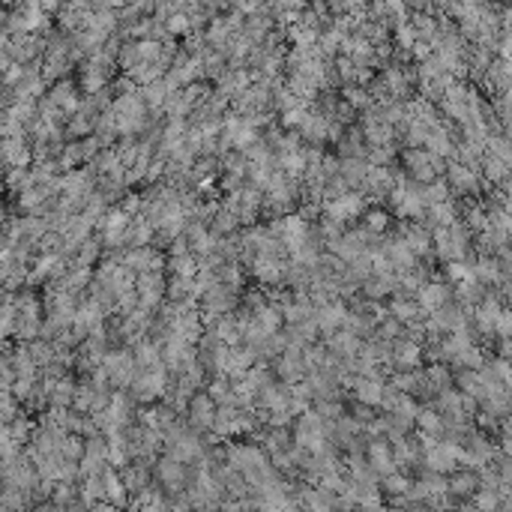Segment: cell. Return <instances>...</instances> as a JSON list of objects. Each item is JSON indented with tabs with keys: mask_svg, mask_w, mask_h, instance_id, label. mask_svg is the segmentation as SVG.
I'll return each mask as SVG.
<instances>
[{
	"mask_svg": "<svg viewBox=\"0 0 512 512\" xmlns=\"http://www.w3.org/2000/svg\"><path fill=\"white\" fill-rule=\"evenodd\" d=\"M447 297H450V288L440 285V282H429V285H419V288H417V306H419L422 311H435V309H440L443 303H447Z\"/></svg>",
	"mask_w": 512,
	"mask_h": 512,
	"instance_id": "cell-2",
	"label": "cell"
},
{
	"mask_svg": "<svg viewBox=\"0 0 512 512\" xmlns=\"http://www.w3.org/2000/svg\"><path fill=\"white\" fill-rule=\"evenodd\" d=\"M476 485H480V476L476 473H455L452 480L447 483V492H452V494H471V492H476Z\"/></svg>",
	"mask_w": 512,
	"mask_h": 512,
	"instance_id": "cell-4",
	"label": "cell"
},
{
	"mask_svg": "<svg viewBox=\"0 0 512 512\" xmlns=\"http://www.w3.org/2000/svg\"><path fill=\"white\" fill-rule=\"evenodd\" d=\"M386 222H389L386 213H381V210H372V213L365 216V231H369V234H384Z\"/></svg>",
	"mask_w": 512,
	"mask_h": 512,
	"instance_id": "cell-5",
	"label": "cell"
},
{
	"mask_svg": "<svg viewBox=\"0 0 512 512\" xmlns=\"http://www.w3.org/2000/svg\"><path fill=\"white\" fill-rule=\"evenodd\" d=\"M384 485H386V492H389V494H405L407 488H410V483L405 480V476H398L396 471H393V473H386V483H384Z\"/></svg>",
	"mask_w": 512,
	"mask_h": 512,
	"instance_id": "cell-6",
	"label": "cell"
},
{
	"mask_svg": "<svg viewBox=\"0 0 512 512\" xmlns=\"http://www.w3.org/2000/svg\"><path fill=\"white\" fill-rule=\"evenodd\" d=\"M419 344L417 342H398L393 351H389V360H393L396 365H402V369H414V365L419 363Z\"/></svg>",
	"mask_w": 512,
	"mask_h": 512,
	"instance_id": "cell-3",
	"label": "cell"
},
{
	"mask_svg": "<svg viewBox=\"0 0 512 512\" xmlns=\"http://www.w3.org/2000/svg\"><path fill=\"white\" fill-rule=\"evenodd\" d=\"M216 417V402L207 393H198L192 402H189V419H192L195 429H210Z\"/></svg>",
	"mask_w": 512,
	"mask_h": 512,
	"instance_id": "cell-1",
	"label": "cell"
}]
</instances>
